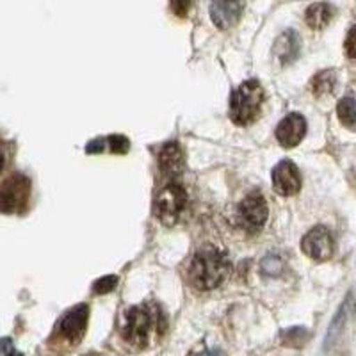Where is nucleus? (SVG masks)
Segmentation results:
<instances>
[{"mask_svg":"<svg viewBox=\"0 0 356 356\" xmlns=\"http://www.w3.org/2000/svg\"><path fill=\"white\" fill-rule=\"evenodd\" d=\"M344 50L346 56H348L351 61H356V25H353V27L349 29V33L344 41Z\"/></svg>","mask_w":356,"mask_h":356,"instance_id":"obj_21","label":"nucleus"},{"mask_svg":"<svg viewBox=\"0 0 356 356\" xmlns=\"http://www.w3.org/2000/svg\"><path fill=\"white\" fill-rule=\"evenodd\" d=\"M104 145H106V139H95V141H91L86 146V152L88 154H100L104 150Z\"/></svg>","mask_w":356,"mask_h":356,"instance_id":"obj_23","label":"nucleus"},{"mask_svg":"<svg viewBox=\"0 0 356 356\" xmlns=\"http://www.w3.org/2000/svg\"><path fill=\"white\" fill-rule=\"evenodd\" d=\"M301 49V40L298 36V33L294 31H285L282 36L276 40L275 47H273V54L278 59L282 65H287V63H292L298 57Z\"/></svg>","mask_w":356,"mask_h":356,"instance_id":"obj_12","label":"nucleus"},{"mask_svg":"<svg viewBox=\"0 0 356 356\" xmlns=\"http://www.w3.org/2000/svg\"><path fill=\"white\" fill-rule=\"evenodd\" d=\"M349 300H351V294L346 296L344 303L340 305L339 312L335 314V317H333L332 324H330V330H328V335H326V340H324V346L328 348V346H332L333 342L337 340V337H339L340 330L344 328V323H346V316H348V308H349Z\"/></svg>","mask_w":356,"mask_h":356,"instance_id":"obj_15","label":"nucleus"},{"mask_svg":"<svg viewBox=\"0 0 356 356\" xmlns=\"http://www.w3.org/2000/svg\"><path fill=\"white\" fill-rule=\"evenodd\" d=\"M0 356H24V355L15 348L11 339H2L0 340Z\"/></svg>","mask_w":356,"mask_h":356,"instance_id":"obj_22","label":"nucleus"},{"mask_svg":"<svg viewBox=\"0 0 356 356\" xmlns=\"http://www.w3.org/2000/svg\"><path fill=\"white\" fill-rule=\"evenodd\" d=\"M2 168H4V155L0 154V171H2Z\"/></svg>","mask_w":356,"mask_h":356,"instance_id":"obj_26","label":"nucleus"},{"mask_svg":"<svg viewBox=\"0 0 356 356\" xmlns=\"http://www.w3.org/2000/svg\"><path fill=\"white\" fill-rule=\"evenodd\" d=\"M264 91L255 79L243 82L230 97V116L237 125H250L257 120L262 107Z\"/></svg>","mask_w":356,"mask_h":356,"instance_id":"obj_3","label":"nucleus"},{"mask_svg":"<svg viewBox=\"0 0 356 356\" xmlns=\"http://www.w3.org/2000/svg\"><path fill=\"white\" fill-rule=\"evenodd\" d=\"M337 84V75L333 70H324V72L317 73L314 81H312V91L317 97H323V95L332 93L333 88Z\"/></svg>","mask_w":356,"mask_h":356,"instance_id":"obj_17","label":"nucleus"},{"mask_svg":"<svg viewBox=\"0 0 356 356\" xmlns=\"http://www.w3.org/2000/svg\"><path fill=\"white\" fill-rule=\"evenodd\" d=\"M273 187L278 195L292 196L301 189V173L294 162L282 161L273 170Z\"/></svg>","mask_w":356,"mask_h":356,"instance_id":"obj_8","label":"nucleus"},{"mask_svg":"<svg viewBox=\"0 0 356 356\" xmlns=\"http://www.w3.org/2000/svg\"><path fill=\"white\" fill-rule=\"evenodd\" d=\"M161 316L155 310V307L150 305H138L132 307L125 314V321L122 326V335L129 344L139 346L145 348L146 344H150L152 333L162 328L161 326Z\"/></svg>","mask_w":356,"mask_h":356,"instance_id":"obj_2","label":"nucleus"},{"mask_svg":"<svg viewBox=\"0 0 356 356\" xmlns=\"http://www.w3.org/2000/svg\"><path fill=\"white\" fill-rule=\"evenodd\" d=\"M171 9L177 13L178 17H184V15L189 11V4H187V2H173V4H171Z\"/></svg>","mask_w":356,"mask_h":356,"instance_id":"obj_24","label":"nucleus"},{"mask_svg":"<svg viewBox=\"0 0 356 356\" xmlns=\"http://www.w3.org/2000/svg\"><path fill=\"white\" fill-rule=\"evenodd\" d=\"M202 356H219L218 353H214V351H207V353H203Z\"/></svg>","mask_w":356,"mask_h":356,"instance_id":"obj_25","label":"nucleus"},{"mask_svg":"<svg viewBox=\"0 0 356 356\" xmlns=\"http://www.w3.org/2000/svg\"><path fill=\"white\" fill-rule=\"evenodd\" d=\"M243 4L241 2H228V0H221V2H214L211 6V17L212 22L218 25L221 31L234 27L239 22L241 15H243Z\"/></svg>","mask_w":356,"mask_h":356,"instance_id":"obj_11","label":"nucleus"},{"mask_svg":"<svg viewBox=\"0 0 356 356\" xmlns=\"http://www.w3.org/2000/svg\"><path fill=\"white\" fill-rule=\"evenodd\" d=\"M337 114H339L340 123L356 132V100L355 98H342L337 106Z\"/></svg>","mask_w":356,"mask_h":356,"instance_id":"obj_16","label":"nucleus"},{"mask_svg":"<svg viewBox=\"0 0 356 356\" xmlns=\"http://www.w3.org/2000/svg\"><path fill=\"white\" fill-rule=\"evenodd\" d=\"M29 195H31V180L27 177L20 173L9 177L0 186V212L4 214L18 212L27 203Z\"/></svg>","mask_w":356,"mask_h":356,"instance_id":"obj_4","label":"nucleus"},{"mask_svg":"<svg viewBox=\"0 0 356 356\" xmlns=\"http://www.w3.org/2000/svg\"><path fill=\"white\" fill-rule=\"evenodd\" d=\"M285 346H303L308 339V333L305 328H291L284 333Z\"/></svg>","mask_w":356,"mask_h":356,"instance_id":"obj_18","label":"nucleus"},{"mask_svg":"<svg viewBox=\"0 0 356 356\" xmlns=\"http://www.w3.org/2000/svg\"><path fill=\"white\" fill-rule=\"evenodd\" d=\"M159 166L164 175H177L184 170V154L178 143H168L159 152Z\"/></svg>","mask_w":356,"mask_h":356,"instance_id":"obj_13","label":"nucleus"},{"mask_svg":"<svg viewBox=\"0 0 356 356\" xmlns=\"http://www.w3.org/2000/svg\"><path fill=\"white\" fill-rule=\"evenodd\" d=\"M307 134V120L301 114L292 113L285 116L276 127V139L285 148L300 145Z\"/></svg>","mask_w":356,"mask_h":356,"instance_id":"obj_9","label":"nucleus"},{"mask_svg":"<svg viewBox=\"0 0 356 356\" xmlns=\"http://www.w3.org/2000/svg\"><path fill=\"white\" fill-rule=\"evenodd\" d=\"M187 195L180 184H168L164 189L159 193L157 202H155V212L157 218L166 225H173L182 214L186 207Z\"/></svg>","mask_w":356,"mask_h":356,"instance_id":"obj_5","label":"nucleus"},{"mask_svg":"<svg viewBox=\"0 0 356 356\" xmlns=\"http://www.w3.org/2000/svg\"><path fill=\"white\" fill-rule=\"evenodd\" d=\"M301 250L307 257L314 260H328L332 259L335 244L328 228L316 227L312 228L303 239H301Z\"/></svg>","mask_w":356,"mask_h":356,"instance_id":"obj_6","label":"nucleus"},{"mask_svg":"<svg viewBox=\"0 0 356 356\" xmlns=\"http://www.w3.org/2000/svg\"><path fill=\"white\" fill-rule=\"evenodd\" d=\"M88 316H89V308L86 305H79L73 310H70L61 321V330L63 337L70 340V342H77L86 332V324H88Z\"/></svg>","mask_w":356,"mask_h":356,"instance_id":"obj_10","label":"nucleus"},{"mask_svg":"<svg viewBox=\"0 0 356 356\" xmlns=\"http://www.w3.org/2000/svg\"><path fill=\"white\" fill-rule=\"evenodd\" d=\"M239 219L243 227L257 232L267 221V203L260 193H250L239 205Z\"/></svg>","mask_w":356,"mask_h":356,"instance_id":"obj_7","label":"nucleus"},{"mask_svg":"<svg viewBox=\"0 0 356 356\" xmlns=\"http://www.w3.org/2000/svg\"><path fill=\"white\" fill-rule=\"evenodd\" d=\"M333 18V8L330 4H312L310 8L307 9V13H305V20H307V24L310 25L312 29H316V31H319V29H324L326 25L332 22Z\"/></svg>","mask_w":356,"mask_h":356,"instance_id":"obj_14","label":"nucleus"},{"mask_svg":"<svg viewBox=\"0 0 356 356\" xmlns=\"http://www.w3.org/2000/svg\"><path fill=\"white\" fill-rule=\"evenodd\" d=\"M230 271V264L221 251L212 246H205L193 257L189 266L191 284L202 291L219 287Z\"/></svg>","mask_w":356,"mask_h":356,"instance_id":"obj_1","label":"nucleus"},{"mask_svg":"<svg viewBox=\"0 0 356 356\" xmlns=\"http://www.w3.org/2000/svg\"><path fill=\"white\" fill-rule=\"evenodd\" d=\"M118 285V276L109 275V276H104V278L97 280L93 284V291L95 294H109L116 289Z\"/></svg>","mask_w":356,"mask_h":356,"instance_id":"obj_19","label":"nucleus"},{"mask_svg":"<svg viewBox=\"0 0 356 356\" xmlns=\"http://www.w3.org/2000/svg\"><path fill=\"white\" fill-rule=\"evenodd\" d=\"M106 141L109 143V148L113 154H127L130 148V141L125 136H109Z\"/></svg>","mask_w":356,"mask_h":356,"instance_id":"obj_20","label":"nucleus"}]
</instances>
